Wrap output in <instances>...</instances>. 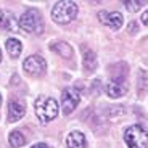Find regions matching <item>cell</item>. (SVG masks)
<instances>
[{
    "label": "cell",
    "instance_id": "cell-1",
    "mask_svg": "<svg viewBox=\"0 0 148 148\" xmlns=\"http://www.w3.org/2000/svg\"><path fill=\"white\" fill-rule=\"evenodd\" d=\"M34 110L40 122H50L58 116V103L52 97H39L34 101Z\"/></svg>",
    "mask_w": 148,
    "mask_h": 148
},
{
    "label": "cell",
    "instance_id": "cell-19",
    "mask_svg": "<svg viewBox=\"0 0 148 148\" xmlns=\"http://www.w3.org/2000/svg\"><path fill=\"white\" fill-rule=\"evenodd\" d=\"M31 148H48V145H45V143H36V145H32Z\"/></svg>",
    "mask_w": 148,
    "mask_h": 148
},
{
    "label": "cell",
    "instance_id": "cell-14",
    "mask_svg": "<svg viewBox=\"0 0 148 148\" xmlns=\"http://www.w3.org/2000/svg\"><path fill=\"white\" fill-rule=\"evenodd\" d=\"M8 143L13 148H19L26 143V137H24V134L21 130H13L10 134V137H8Z\"/></svg>",
    "mask_w": 148,
    "mask_h": 148
},
{
    "label": "cell",
    "instance_id": "cell-6",
    "mask_svg": "<svg viewBox=\"0 0 148 148\" xmlns=\"http://www.w3.org/2000/svg\"><path fill=\"white\" fill-rule=\"evenodd\" d=\"M127 89L129 85H127L126 77H111V81L105 87V92L110 98H119V97L126 95Z\"/></svg>",
    "mask_w": 148,
    "mask_h": 148
},
{
    "label": "cell",
    "instance_id": "cell-10",
    "mask_svg": "<svg viewBox=\"0 0 148 148\" xmlns=\"http://www.w3.org/2000/svg\"><path fill=\"white\" fill-rule=\"evenodd\" d=\"M66 145L68 148H87V140L85 135L79 130H73L66 138Z\"/></svg>",
    "mask_w": 148,
    "mask_h": 148
},
{
    "label": "cell",
    "instance_id": "cell-5",
    "mask_svg": "<svg viewBox=\"0 0 148 148\" xmlns=\"http://www.w3.org/2000/svg\"><path fill=\"white\" fill-rule=\"evenodd\" d=\"M23 69L26 71L29 76H42L47 69V63L40 55H31L24 60Z\"/></svg>",
    "mask_w": 148,
    "mask_h": 148
},
{
    "label": "cell",
    "instance_id": "cell-16",
    "mask_svg": "<svg viewBox=\"0 0 148 148\" xmlns=\"http://www.w3.org/2000/svg\"><path fill=\"white\" fill-rule=\"evenodd\" d=\"M145 3H147V2H132V0H126V2H124V5L127 7L129 11H138L140 7L145 5Z\"/></svg>",
    "mask_w": 148,
    "mask_h": 148
},
{
    "label": "cell",
    "instance_id": "cell-3",
    "mask_svg": "<svg viewBox=\"0 0 148 148\" xmlns=\"http://www.w3.org/2000/svg\"><path fill=\"white\" fill-rule=\"evenodd\" d=\"M76 15H77V5L71 0L56 2L52 10V18L58 24H66V23L73 21L76 18Z\"/></svg>",
    "mask_w": 148,
    "mask_h": 148
},
{
    "label": "cell",
    "instance_id": "cell-2",
    "mask_svg": "<svg viewBox=\"0 0 148 148\" xmlns=\"http://www.w3.org/2000/svg\"><path fill=\"white\" fill-rule=\"evenodd\" d=\"M19 27L31 34H42L44 32V21L42 15L36 8H29L19 16Z\"/></svg>",
    "mask_w": 148,
    "mask_h": 148
},
{
    "label": "cell",
    "instance_id": "cell-7",
    "mask_svg": "<svg viewBox=\"0 0 148 148\" xmlns=\"http://www.w3.org/2000/svg\"><path fill=\"white\" fill-rule=\"evenodd\" d=\"M79 100H81V97L76 89H64L61 93V110L64 114H71L79 105Z\"/></svg>",
    "mask_w": 148,
    "mask_h": 148
},
{
    "label": "cell",
    "instance_id": "cell-20",
    "mask_svg": "<svg viewBox=\"0 0 148 148\" xmlns=\"http://www.w3.org/2000/svg\"><path fill=\"white\" fill-rule=\"evenodd\" d=\"M3 23V15H2V10H0V24Z\"/></svg>",
    "mask_w": 148,
    "mask_h": 148
},
{
    "label": "cell",
    "instance_id": "cell-9",
    "mask_svg": "<svg viewBox=\"0 0 148 148\" xmlns=\"http://www.w3.org/2000/svg\"><path fill=\"white\" fill-rule=\"evenodd\" d=\"M24 113H26V108L23 103H19L16 100H11L8 103V116H7L8 122H15L18 119H21L24 116Z\"/></svg>",
    "mask_w": 148,
    "mask_h": 148
},
{
    "label": "cell",
    "instance_id": "cell-22",
    "mask_svg": "<svg viewBox=\"0 0 148 148\" xmlns=\"http://www.w3.org/2000/svg\"><path fill=\"white\" fill-rule=\"evenodd\" d=\"M0 105H2V97H0Z\"/></svg>",
    "mask_w": 148,
    "mask_h": 148
},
{
    "label": "cell",
    "instance_id": "cell-13",
    "mask_svg": "<svg viewBox=\"0 0 148 148\" xmlns=\"http://www.w3.org/2000/svg\"><path fill=\"white\" fill-rule=\"evenodd\" d=\"M21 50H23V44L18 40V39H8L7 40V52H8V55H10L11 58L19 56Z\"/></svg>",
    "mask_w": 148,
    "mask_h": 148
},
{
    "label": "cell",
    "instance_id": "cell-4",
    "mask_svg": "<svg viewBox=\"0 0 148 148\" xmlns=\"http://www.w3.org/2000/svg\"><path fill=\"white\" fill-rule=\"evenodd\" d=\"M124 142L129 148H148V132L140 124L129 126L124 130Z\"/></svg>",
    "mask_w": 148,
    "mask_h": 148
},
{
    "label": "cell",
    "instance_id": "cell-8",
    "mask_svg": "<svg viewBox=\"0 0 148 148\" xmlns=\"http://www.w3.org/2000/svg\"><path fill=\"white\" fill-rule=\"evenodd\" d=\"M98 18H100V21L103 23L105 26H108L113 31H118L119 27L122 26V19H124L122 15L118 13V11H111V13H108V11H100V13H98Z\"/></svg>",
    "mask_w": 148,
    "mask_h": 148
},
{
    "label": "cell",
    "instance_id": "cell-12",
    "mask_svg": "<svg viewBox=\"0 0 148 148\" xmlns=\"http://www.w3.org/2000/svg\"><path fill=\"white\" fill-rule=\"evenodd\" d=\"M52 50L56 52L60 56H63V58H71V55H73V48L66 42H55V44H52Z\"/></svg>",
    "mask_w": 148,
    "mask_h": 148
},
{
    "label": "cell",
    "instance_id": "cell-15",
    "mask_svg": "<svg viewBox=\"0 0 148 148\" xmlns=\"http://www.w3.org/2000/svg\"><path fill=\"white\" fill-rule=\"evenodd\" d=\"M3 26L5 29H16V27H19V21H16L11 15H8V18L3 19Z\"/></svg>",
    "mask_w": 148,
    "mask_h": 148
},
{
    "label": "cell",
    "instance_id": "cell-11",
    "mask_svg": "<svg viewBox=\"0 0 148 148\" xmlns=\"http://www.w3.org/2000/svg\"><path fill=\"white\" fill-rule=\"evenodd\" d=\"M82 53H84V68L90 73L97 68V56L89 48H82Z\"/></svg>",
    "mask_w": 148,
    "mask_h": 148
},
{
    "label": "cell",
    "instance_id": "cell-18",
    "mask_svg": "<svg viewBox=\"0 0 148 148\" xmlns=\"http://www.w3.org/2000/svg\"><path fill=\"white\" fill-rule=\"evenodd\" d=\"M142 23H143V24H145V26H148V11H145V13H143V15H142Z\"/></svg>",
    "mask_w": 148,
    "mask_h": 148
},
{
    "label": "cell",
    "instance_id": "cell-17",
    "mask_svg": "<svg viewBox=\"0 0 148 148\" xmlns=\"http://www.w3.org/2000/svg\"><path fill=\"white\" fill-rule=\"evenodd\" d=\"M137 29H138V27H137V23H130V24H129V32L130 34H134V32H137Z\"/></svg>",
    "mask_w": 148,
    "mask_h": 148
},
{
    "label": "cell",
    "instance_id": "cell-21",
    "mask_svg": "<svg viewBox=\"0 0 148 148\" xmlns=\"http://www.w3.org/2000/svg\"><path fill=\"white\" fill-rule=\"evenodd\" d=\"M0 61H2V53H0Z\"/></svg>",
    "mask_w": 148,
    "mask_h": 148
}]
</instances>
